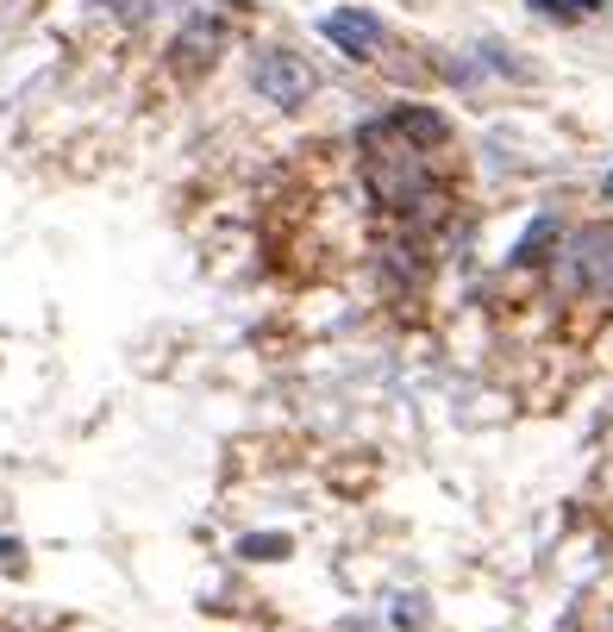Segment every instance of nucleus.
<instances>
[{
	"label": "nucleus",
	"instance_id": "1",
	"mask_svg": "<svg viewBox=\"0 0 613 632\" xmlns=\"http://www.w3.org/2000/svg\"><path fill=\"white\" fill-rule=\"evenodd\" d=\"M563 282L570 288H595L613 301V226H583L563 251Z\"/></svg>",
	"mask_w": 613,
	"mask_h": 632
},
{
	"label": "nucleus",
	"instance_id": "2",
	"mask_svg": "<svg viewBox=\"0 0 613 632\" xmlns=\"http://www.w3.org/2000/svg\"><path fill=\"white\" fill-rule=\"evenodd\" d=\"M251 82H257V95L263 101H276V107H301L320 82H313V70H306L295 51H263L251 63Z\"/></svg>",
	"mask_w": 613,
	"mask_h": 632
},
{
	"label": "nucleus",
	"instance_id": "3",
	"mask_svg": "<svg viewBox=\"0 0 613 632\" xmlns=\"http://www.w3.org/2000/svg\"><path fill=\"white\" fill-rule=\"evenodd\" d=\"M320 32H326V38H333L345 57H370L376 45H383L376 13H358V7H338V13H326V20H320Z\"/></svg>",
	"mask_w": 613,
	"mask_h": 632
},
{
	"label": "nucleus",
	"instance_id": "4",
	"mask_svg": "<svg viewBox=\"0 0 613 632\" xmlns=\"http://www.w3.org/2000/svg\"><path fill=\"white\" fill-rule=\"evenodd\" d=\"M388 126L401 132L408 145H413V138H420V145H438V138H445V120H438V113H420V107H401Z\"/></svg>",
	"mask_w": 613,
	"mask_h": 632
},
{
	"label": "nucleus",
	"instance_id": "5",
	"mask_svg": "<svg viewBox=\"0 0 613 632\" xmlns=\"http://www.w3.org/2000/svg\"><path fill=\"white\" fill-rule=\"evenodd\" d=\"M220 38H226V32L213 26V20H195V26L176 38V51H188V57H213V51H220Z\"/></svg>",
	"mask_w": 613,
	"mask_h": 632
},
{
	"label": "nucleus",
	"instance_id": "6",
	"mask_svg": "<svg viewBox=\"0 0 613 632\" xmlns=\"http://www.w3.org/2000/svg\"><path fill=\"white\" fill-rule=\"evenodd\" d=\"M245 557H288V538H282V532H263V538H245Z\"/></svg>",
	"mask_w": 613,
	"mask_h": 632
},
{
	"label": "nucleus",
	"instance_id": "7",
	"mask_svg": "<svg viewBox=\"0 0 613 632\" xmlns=\"http://www.w3.org/2000/svg\"><path fill=\"white\" fill-rule=\"evenodd\" d=\"M395 627H426V607H420V595H401V602H395Z\"/></svg>",
	"mask_w": 613,
	"mask_h": 632
},
{
	"label": "nucleus",
	"instance_id": "8",
	"mask_svg": "<svg viewBox=\"0 0 613 632\" xmlns=\"http://www.w3.org/2000/svg\"><path fill=\"white\" fill-rule=\"evenodd\" d=\"M0 563H20V545L13 538H0Z\"/></svg>",
	"mask_w": 613,
	"mask_h": 632
},
{
	"label": "nucleus",
	"instance_id": "9",
	"mask_svg": "<svg viewBox=\"0 0 613 632\" xmlns=\"http://www.w3.org/2000/svg\"><path fill=\"white\" fill-rule=\"evenodd\" d=\"M538 7H558V0H538ZM563 7H583L588 13V7H601V0H563Z\"/></svg>",
	"mask_w": 613,
	"mask_h": 632
},
{
	"label": "nucleus",
	"instance_id": "10",
	"mask_svg": "<svg viewBox=\"0 0 613 632\" xmlns=\"http://www.w3.org/2000/svg\"><path fill=\"white\" fill-rule=\"evenodd\" d=\"M608 201H613V176H608Z\"/></svg>",
	"mask_w": 613,
	"mask_h": 632
}]
</instances>
